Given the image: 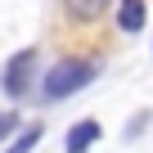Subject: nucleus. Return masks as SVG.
<instances>
[{
  "instance_id": "1",
  "label": "nucleus",
  "mask_w": 153,
  "mask_h": 153,
  "mask_svg": "<svg viewBox=\"0 0 153 153\" xmlns=\"http://www.w3.org/2000/svg\"><path fill=\"white\" fill-rule=\"evenodd\" d=\"M95 63L90 59H63V63H54L50 72H45V81H41V95H45V104H59V99H68V95H76V90H86L90 81H95Z\"/></svg>"
},
{
  "instance_id": "2",
  "label": "nucleus",
  "mask_w": 153,
  "mask_h": 153,
  "mask_svg": "<svg viewBox=\"0 0 153 153\" xmlns=\"http://www.w3.org/2000/svg\"><path fill=\"white\" fill-rule=\"evenodd\" d=\"M32 63H36L32 50H23V54L9 59V68H5V95L9 99H23L27 95V86H32Z\"/></svg>"
},
{
  "instance_id": "3",
  "label": "nucleus",
  "mask_w": 153,
  "mask_h": 153,
  "mask_svg": "<svg viewBox=\"0 0 153 153\" xmlns=\"http://www.w3.org/2000/svg\"><path fill=\"white\" fill-rule=\"evenodd\" d=\"M95 140H99V122H95V117L76 122V126L68 131V153H86V149H90Z\"/></svg>"
},
{
  "instance_id": "4",
  "label": "nucleus",
  "mask_w": 153,
  "mask_h": 153,
  "mask_svg": "<svg viewBox=\"0 0 153 153\" xmlns=\"http://www.w3.org/2000/svg\"><path fill=\"white\" fill-rule=\"evenodd\" d=\"M144 18H149L144 0H122L117 5V27L122 32H144Z\"/></svg>"
},
{
  "instance_id": "5",
  "label": "nucleus",
  "mask_w": 153,
  "mask_h": 153,
  "mask_svg": "<svg viewBox=\"0 0 153 153\" xmlns=\"http://www.w3.org/2000/svg\"><path fill=\"white\" fill-rule=\"evenodd\" d=\"M63 9H68V18H76V23H95V18L108 9V0H63Z\"/></svg>"
},
{
  "instance_id": "6",
  "label": "nucleus",
  "mask_w": 153,
  "mask_h": 153,
  "mask_svg": "<svg viewBox=\"0 0 153 153\" xmlns=\"http://www.w3.org/2000/svg\"><path fill=\"white\" fill-rule=\"evenodd\" d=\"M36 140H41V126L32 122V126H27V131H23V135H18V140L5 149V153H32V149H36Z\"/></svg>"
},
{
  "instance_id": "7",
  "label": "nucleus",
  "mask_w": 153,
  "mask_h": 153,
  "mask_svg": "<svg viewBox=\"0 0 153 153\" xmlns=\"http://www.w3.org/2000/svg\"><path fill=\"white\" fill-rule=\"evenodd\" d=\"M14 126H18V117H14V113H0V140H5Z\"/></svg>"
}]
</instances>
